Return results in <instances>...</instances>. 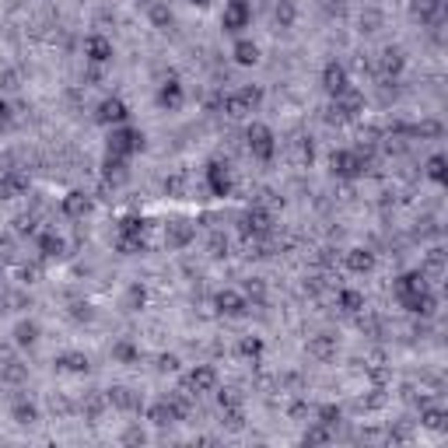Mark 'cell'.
I'll return each instance as SVG.
<instances>
[{
  "mask_svg": "<svg viewBox=\"0 0 448 448\" xmlns=\"http://www.w3.org/2000/svg\"><path fill=\"white\" fill-rule=\"evenodd\" d=\"M147 420H151V424H158V427H165V424L179 420V413H176V407L168 403V400H161V403H154V407L147 410Z\"/></svg>",
  "mask_w": 448,
  "mask_h": 448,
  "instance_id": "19",
  "label": "cell"
},
{
  "mask_svg": "<svg viewBox=\"0 0 448 448\" xmlns=\"http://www.w3.org/2000/svg\"><path fill=\"white\" fill-rule=\"evenodd\" d=\"M15 420L18 424H35L39 420V410L32 403H15Z\"/></svg>",
  "mask_w": 448,
  "mask_h": 448,
  "instance_id": "34",
  "label": "cell"
},
{
  "mask_svg": "<svg viewBox=\"0 0 448 448\" xmlns=\"http://www.w3.org/2000/svg\"><path fill=\"white\" fill-rule=\"evenodd\" d=\"M217 385V371L210 364H200L189 371V389H193V396H200V392H214Z\"/></svg>",
  "mask_w": 448,
  "mask_h": 448,
  "instance_id": "11",
  "label": "cell"
},
{
  "mask_svg": "<svg viewBox=\"0 0 448 448\" xmlns=\"http://www.w3.org/2000/svg\"><path fill=\"white\" fill-rule=\"evenodd\" d=\"M39 249H42L46 259H53V256H64L67 245H64V239L56 235V232H42V235H39Z\"/></svg>",
  "mask_w": 448,
  "mask_h": 448,
  "instance_id": "24",
  "label": "cell"
},
{
  "mask_svg": "<svg viewBox=\"0 0 448 448\" xmlns=\"http://www.w3.org/2000/svg\"><path fill=\"white\" fill-rule=\"evenodd\" d=\"M0 176H4V168H0Z\"/></svg>",
  "mask_w": 448,
  "mask_h": 448,
  "instance_id": "49",
  "label": "cell"
},
{
  "mask_svg": "<svg viewBox=\"0 0 448 448\" xmlns=\"http://www.w3.org/2000/svg\"><path fill=\"white\" fill-rule=\"evenodd\" d=\"M88 210H91V200H88L84 193H67V196H64V214H67V217L77 221V217H84Z\"/></svg>",
  "mask_w": 448,
  "mask_h": 448,
  "instance_id": "20",
  "label": "cell"
},
{
  "mask_svg": "<svg viewBox=\"0 0 448 448\" xmlns=\"http://www.w3.org/2000/svg\"><path fill=\"white\" fill-rule=\"evenodd\" d=\"M25 186H28V179L21 172H4V176H0V196H4V200H15Z\"/></svg>",
  "mask_w": 448,
  "mask_h": 448,
  "instance_id": "18",
  "label": "cell"
},
{
  "mask_svg": "<svg viewBox=\"0 0 448 448\" xmlns=\"http://www.w3.org/2000/svg\"><path fill=\"white\" fill-rule=\"evenodd\" d=\"M322 88H326L329 95H340V91H347V88H351L347 71H344L340 64H326V71H322Z\"/></svg>",
  "mask_w": 448,
  "mask_h": 448,
  "instance_id": "10",
  "label": "cell"
},
{
  "mask_svg": "<svg viewBox=\"0 0 448 448\" xmlns=\"http://www.w3.org/2000/svg\"><path fill=\"white\" fill-rule=\"evenodd\" d=\"M8 120H11V105L0 98V123H8Z\"/></svg>",
  "mask_w": 448,
  "mask_h": 448,
  "instance_id": "46",
  "label": "cell"
},
{
  "mask_svg": "<svg viewBox=\"0 0 448 448\" xmlns=\"http://www.w3.org/2000/svg\"><path fill=\"white\" fill-rule=\"evenodd\" d=\"M392 295H396V301H400L407 312H413V315H431L434 305H438V298H434L431 288H427V277H424L420 270L403 273L396 284H392Z\"/></svg>",
  "mask_w": 448,
  "mask_h": 448,
  "instance_id": "1",
  "label": "cell"
},
{
  "mask_svg": "<svg viewBox=\"0 0 448 448\" xmlns=\"http://www.w3.org/2000/svg\"><path fill=\"white\" fill-rule=\"evenodd\" d=\"M407 133H413V137H438V133H441V123H434V120H424V123L410 127Z\"/></svg>",
  "mask_w": 448,
  "mask_h": 448,
  "instance_id": "35",
  "label": "cell"
},
{
  "mask_svg": "<svg viewBox=\"0 0 448 448\" xmlns=\"http://www.w3.org/2000/svg\"><path fill=\"white\" fill-rule=\"evenodd\" d=\"M109 403L120 410H140V400L133 396L130 389H109Z\"/></svg>",
  "mask_w": 448,
  "mask_h": 448,
  "instance_id": "25",
  "label": "cell"
},
{
  "mask_svg": "<svg viewBox=\"0 0 448 448\" xmlns=\"http://www.w3.org/2000/svg\"><path fill=\"white\" fill-rule=\"evenodd\" d=\"M242 232H245V235H266V232H270V214L259 210V207L249 210V214L242 217Z\"/></svg>",
  "mask_w": 448,
  "mask_h": 448,
  "instance_id": "14",
  "label": "cell"
},
{
  "mask_svg": "<svg viewBox=\"0 0 448 448\" xmlns=\"http://www.w3.org/2000/svg\"><path fill=\"white\" fill-rule=\"evenodd\" d=\"M336 420H340V410H336V407H322V410H319V424L333 427Z\"/></svg>",
  "mask_w": 448,
  "mask_h": 448,
  "instance_id": "38",
  "label": "cell"
},
{
  "mask_svg": "<svg viewBox=\"0 0 448 448\" xmlns=\"http://www.w3.org/2000/svg\"><path fill=\"white\" fill-rule=\"evenodd\" d=\"M140 147H144V133L133 127H116L109 137V154H116V158H130Z\"/></svg>",
  "mask_w": 448,
  "mask_h": 448,
  "instance_id": "4",
  "label": "cell"
},
{
  "mask_svg": "<svg viewBox=\"0 0 448 448\" xmlns=\"http://www.w3.org/2000/svg\"><path fill=\"white\" fill-rule=\"evenodd\" d=\"M224 252H228V242H224L221 235H214L210 239V256H224Z\"/></svg>",
  "mask_w": 448,
  "mask_h": 448,
  "instance_id": "43",
  "label": "cell"
},
{
  "mask_svg": "<svg viewBox=\"0 0 448 448\" xmlns=\"http://www.w3.org/2000/svg\"><path fill=\"white\" fill-rule=\"evenodd\" d=\"M207 183H210L214 196H228V189H232V176H228V165H221V161H210V165H207Z\"/></svg>",
  "mask_w": 448,
  "mask_h": 448,
  "instance_id": "9",
  "label": "cell"
},
{
  "mask_svg": "<svg viewBox=\"0 0 448 448\" xmlns=\"http://www.w3.org/2000/svg\"><path fill=\"white\" fill-rule=\"evenodd\" d=\"M112 354H116L120 361H133V357H137V351H133L130 344H116V351H112Z\"/></svg>",
  "mask_w": 448,
  "mask_h": 448,
  "instance_id": "42",
  "label": "cell"
},
{
  "mask_svg": "<svg viewBox=\"0 0 448 448\" xmlns=\"http://www.w3.org/2000/svg\"><path fill=\"white\" fill-rule=\"evenodd\" d=\"M420 424H424V427H431V431H445L448 413H445L441 407H427V410H424V417H420Z\"/></svg>",
  "mask_w": 448,
  "mask_h": 448,
  "instance_id": "28",
  "label": "cell"
},
{
  "mask_svg": "<svg viewBox=\"0 0 448 448\" xmlns=\"http://www.w3.org/2000/svg\"><path fill=\"white\" fill-rule=\"evenodd\" d=\"M151 21H154L158 28H168V25H172V11H168L165 0H151Z\"/></svg>",
  "mask_w": 448,
  "mask_h": 448,
  "instance_id": "31",
  "label": "cell"
},
{
  "mask_svg": "<svg viewBox=\"0 0 448 448\" xmlns=\"http://www.w3.org/2000/svg\"><path fill=\"white\" fill-rule=\"evenodd\" d=\"M336 305H340L344 312H361V308H364V295H361V291L344 288L340 295H336Z\"/></svg>",
  "mask_w": 448,
  "mask_h": 448,
  "instance_id": "27",
  "label": "cell"
},
{
  "mask_svg": "<svg viewBox=\"0 0 448 448\" xmlns=\"http://www.w3.org/2000/svg\"><path fill=\"white\" fill-rule=\"evenodd\" d=\"M427 176L438 183V186H445V179H448V172H445V158L441 154H434L431 161H427Z\"/></svg>",
  "mask_w": 448,
  "mask_h": 448,
  "instance_id": "33",
  "label": "cell"
},
{
  "mask_svg": "<svg viewBox=\"0 0 448 448\" xmlns=\"http://www.w3.org/2000/svg\"><path fill=\"white\" fill-rule=\"evenodd\" d=\"M245 137H249V151H252L256 158H263V161H270V158H273V151H277V140H273V130H270V127H263V123H252V127L245 130Z\"/></svg>",
  "mask_w": 448,
  "mask_h": 448,
  "instance_id": "7",
  "label": "cell"
},
{
  "mask_svg": "<svg viewBox=\"0 0 448 448\" xmlns=\"http://www.w3.org/2000/svg\"><path fill=\"white\" fill-rule=\"evenodd\" d=\"M382 74H400L403 67H407V56H403V49L400 46H389V49H382Z\"/></svg>",
  "mask_w": 448,
  "mask_h": 448,
  "instance_id": "15",
  "label": "cell"
},
{
  "mask_svg": "<svg viewBox=\"0 0 448 448\" xmlns=\"http://www.w3.org/2000/svg\"><path fill=\"white\" fill-rule=\"evenodd\" d=\"M56 368L60 371H88V357L84 354H60L56 357Z\"/></svg>",
  "mask_w": 448,
  "mask_h": 448,
  "instance_id": "29",
  "label": "cell"
},
{
  "mask_svg": "<svg viewBox=\"0 0 448 448\" xmlns=\"http://www.w3.org/2000/svg\"><path fill=\"white\" fill-rule=\"evenodd\" d=\"M217 305H221L224 315H245V308H249V301H245L242 295H235V291H221V295H217Z\"/></svg>",
  "mask_w": 448,
  "mask_h": 448,
  "instance_id": "17",
  "label": "cell"
},
{
  "mask_svg": "<svg viewBox=\"0 0 448 448\" xmlns=\"http://www.w3.org/2000/svg\"><path fill=\"white\" fill-rule=\"evenodd\" d=\"M361 25H368L364 32H375V28L382 25V15H378V11H364V15H361Z\"/></svg>",
  "mask_w": 448,
  "mask_h": 448,
  "instance_id": "39",
  "label": "cell"
},
{
  "mask_svg": "<svg viewBox=\"0 0 448 448\" xmlns=\"http://www.w3.org/2000/svg\"><path fill=\"white\" fill-rule=\"evenodd\" d=\"M127 116H130V109H127V102L123 98H105L102 105H98V123H116V127H123L127 123Z\"/></svg>",
  "mask_w": 448,
  "mask_h": 448,
  "instance_id": "8",
  "label": "cell"
},
{
  "mask_svg": "<svg viewBox=\"0 0 448 448\" xmlns=\"http://www.w3.org/2000/svg\"><path fill=\"white\" fill-rule=\"evenodd\" d=\"M329 165H333V176H340V179H357V176H364L368 158H364L361 147H354V151H336V154L329 158Z\"/></svg>",
  "mask_w": 448,
  "mask_h": 448,
  "instance_id": "2",
  "label": "cell"
},
{
  "mask_svg": "<svg viewBox=\"0 0 448 448\" xmlns=\"http://www.w3.org/2000/svg\"><path fill=\"white\" fill-rule=\"evenodd\" d=\"M35 277H39V266H21V280H25V284H32Z\"/></svg>",
  "mask_w": 448,
  "mask_h": 448,
  "instance_id": "45",
  "label": "cell"
},
{
  "mask_svg": "<svg viewBox=\"0 0 448 448\" xmlns=\"http://www.w3.org/2000/svg\"><path fill=\"white\" fill-rule=\"evenodd\" d=\"M193 224H186V221H176V224H168V232H165V242H168V249H186L189 242H193Z\"/></svg>",
  "mask_w": 448,
  "mask_h": 448,
  "instance_id": "12",
  "label": "cell"
},
{
  "mask_svg": "<svg viewBox=\"0 0 448 448\" xmlns=\"http://www.w3.org/2000/svg\"><path fill=\"white\" fill-rule=\"evenodd\" d=\"M84 53H88L91 64H105V60H112V42H109L105 35H88Z\"/></svg>",
  "mask_w": 448,
  "mask_h": 448,
  "instance_id": "13",
  "label": "cell"
},
{
  "mask_svg": "<svg viewBox=\"0 0 448 448\" xmlns=\"http://www.w3.org/2000/svg\"><path fill=\"white\" fill-rule=\"evenodd\" d=\"M189 4H196V8H207V4H210V0H189Z\"/></svg>",
  "mask_w": 448,
  "mask_h": 448,
  "instance_id": "47",
  "label": "cell"
},
{
  "mask_svg": "<svg viewBox=\"0 0 448 448\" xmlns=\"http://www.w3.org/2000/svg\"><path fill=\"white\" fill-rule=\"evenodd\" d=\"M242 354H245V357H259V354H263V340H245V344H242Z\"/></svg>",
  "mask_w": 448,
  "mask_h": 448,
  "instance_id": "41",
  "label": "cell"
},
{
  "mask_svg": "<svg viewBox=\"0 0 448 448\" xmlns=\"http://www.w3.org/2000/svg\"><path fill=\"white\" fill-rule=\"evenodd\" d=\"M322 4H347V0H322Z\"/></svg>",
  "mask_w": 448,
  "mask_h": 448,
  "instance_id": "48",
  "label": "cell"
},
{
  "mask_svg": "<svg viewBox=\"0 0 448 448\" xmlns=\"http://www.w3.org/2000/svg\"><path fill=\"white\" fill-rule=\"evenodd\" d=\"M15 340H18L21 347H32V344L39 340V326H35V322H18V326H15Z\"/></svg>",
  "mask_w": 448,
  "mask_h": 448,
  "instance_id": "30",
  "label": "cell"
},
{
  "mask_svg": "<svg viewBox=\"0 0 448 448\" xmlns=\"http://www.w3.org/2000/svg\"><path fill=\"white\" fill-rule=\"evenodd\" d=\"M308 354H315V357H322V361H326V357H333V354H336V340L322 333V336H315V340H308Z\"/></svg>",
  "mask_w": 448,
  "mask_h": 448,
  "instance_id": "26",
  "label": "cell"
},
{
  "mask_svg": "<svg viewBox=\"0 0 448 448\" xmlns=\"http://www.w3.org/2000/svg\"><path fill=\"white\" fill-rule=\"evenodd\" d=\"M259 98H263V91L252 88V84H245V88H239V91H232L228 98H224V112L235 116V120H242V116H249V112L259 105Z\"/></svg>",
  "mask_w": 448,
  "mask_h": 448,
  "instance_id": "3",
  "label": "cell"
},
{
  "mask_svg": "<svg viewBox=\"0 0 448 448\" xmlns=\"http://www.w3.org/2000/svg\"><path fill=\"white\" fill-rule=\"evenodd\" d=\"M336 102H333V112H336V123L340 120H354V116H361L364 112V95L357 91V88H347V91H340V95H333Z\"/></svg>",
  "mask_w": 448,
  "mask_h": 448,
  "instance_id": "6",
  "label": "cell"
},
{
  "mask_svg": "<svg viewBox=\"0 0 448 448\" xmlns=\"http://www.w3.org/2000/svg\"><path fill=\"white\" fill-rule=\"evenodd\" d=\"M347 270H351V273H371V270H375V252H368V249H351V252H347Z\"/></svg>",
  "mask_w": 448,
  "mask_h": 448,
  "instance_id": "16",
  "label": "cell"
},
{
  "mask_svg": "<svg viewBox=\"0 0 448 448\" xmlns=\"http://www.w3.org/2000/svg\"><path fill=\"white\" fill-rule=\"evenodd\" d=\"M277 21L280 25H295V4H291V0H280V4H277Z\"/></svg>",
  "mask_w": 448,
  "mask_h": 448,
  "instance_id": "36",
  "label": "cell"
},
{
  "mask_svg": "<svg viewBox=\"0 0 448 448\" xmlns=\"http://www.w3.org/2000/svg\"><path fill=\"white\" fill-rule=\"evenodd\" d=\"M221 407H224V410L242 407V392H239V389H221Z\"/></svg>",
  "mask_w": 448,
  "mask_h": 448,
  "instance_id": "37",
  "label": "cell"
},
{
  "mask_svg": "<svg viewBox=\"0 0 448 448\" xmlns=\"http://www.w3.org/2000/svg\"><path fill=\"white\" fill-rule=\"evenodd\" d=\"M158 102H161L165 109H179V105H183V84H179V81H165L161 91H158Z\"/></svg>",
  "mask_w": 448,
  "mask_h": 448,
  "instance_id": "21",
  "label": "cell"
},
{
  "mask_svg": "<svg viewBox=\"0 0 448 448\" xmlns=\"http://www.w3.org/2000/svg\"><path fill=\"white\" fill-rule=\"evenodd\" d=\"M441 11V0H410V15L420 21H434Z\"/></svg>",
  "mask_w": 448,
  "mask_h": 448,
  "instance_id": "22",
  "label": "cell"
},
{
  "mask_svg": "<svg viewBox=\"0 0 448 448\" xmlns=\"http://www.w3.org/2000/svg\"><path fill=\"white\" fill-rule=\"evenodd\" d=\"M256 60H259V46H256V42H249V39H239V42H235V64L252 67Z\"/></svg>",
  "mask_w": 448,
  "mask_h": 448,
  "instance_id": "23",
  "label": "cell"
},
{
  "mask_svg": "<svg viewBox=\"0 0 448 448\" xmlns=\"http://www.w3.org/2000/svg\"><path fill=\"white\" fill-rule=\"evenodd\" d=\"M144 305V288H130V308Z\"/></svg>",
  "mask_w": 448,
  "mask_h": 448,
  "instance_id": "44",
  "label": "cell"
},
{
  "mask_svg": "<svg viewBox=\"0 0 448 448\" xmlns=\"http://www.w3.org/2000/svg\"><path fill=\"white\" fill-rule=\"evenodd\" d=\"M25 364L18 361H8V364H0V382H25Z\"/></svg>",
  "mask_w": 448,
  "mask_h": 448,
  "instance_id": "32",
  "label": "cell"
},
{
  "mask_svg": "<svg viewBox=\"0 0 448 448\" xmlns=\"http://www.w3.org/2000/svg\"><path fill=\"white\" fill-rule=\"evenodd\" d=\"M15 224H18V232H21V235H25V232H28V235L35 232V217H28V214H21V217H15Z\"/></svg>",
  "mask_w": 448,
  "mask_h": 448,
  "instance_id": "40",
  "label": "cell"
},
{
  "mask_svg": "<svg viewBox=\"0 0 448 448\" xmlns=\"http://www.w3.org/2000/svg\"><path fill=\"white\" fill-rule=\"evenodd\" d=\"M249 21H252V8H249V0H228V4H224V15H221L224 32L239 35L242 28H249Z\"/></svg>",
  "mask_w": 448,
  "mask_h": 448,
  "instance_id": "5",
  "label": "cell"
}]
</instances>
